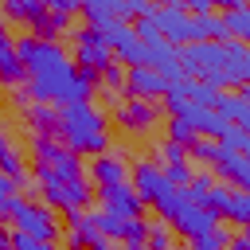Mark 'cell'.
<instances>
[{
	"mask_svg": "<svg viewBox=\"0 0 250 250\" xmlns=\"http://www.w3.org/2000/svg\"><path fill=\"white\" fill-rule=\"evenodd\" d=\"M16 55L23 62L27 94H31L35 105H78V102H90L94 86L78 78V66L70 62V55L59 43L23 35V39H16Z\"/></svg>",
	"mask_w": 250,
	"mask_h": 250,
	"instance_id": "obj_1",
	"label": "cell"
},
{
	"mask_svg": "<svg viewBox=\"0 0 250 250\" xmlns=\"http://www.w3.org/2000/svg\"><path fill=\"white\" fill-rule=\"evenodd\" d=\"M59 133L66 137L70 152H86V156H102L109 137H105V113L94 109L90 102L78 105H59Z\"/></svg>",
	"mask_w": 250,
	"mask_h": 250,
	"instance_id": "obj_2",
	"label": "cell"
},
{
	"mask_svg": "<svg viewBox=\"0 0 250 250\" xmlns=\"http://www.w3.org/2000/svg\"><path fill=\"white\" fill-rule=\"evenodd\" d=\"M133 191H137V199L145 203V207H156V215H172L176 211V203H180V191L164 180V172L152 164V160H141L137 168H133Z\"/></svg>",
	"mask_w": 250,
	"mask_h": 250,
	"instance_id": "obj_3",
	"label": "cell"
},
{
	"mask_svg": "<svg viewBox=\"0 0 250 250\" xmlns=\"http://www.w3.org/2000/svg\"><path fill=\"white\" fill-rule=\"evenodd\" d=\"M35 184H39L43 199H47L51 207H62L66 215L90 203V188H86V180H62L59 172H51V168H43V164H35Z\"/></svg>",
	"mask_w": 250,
	"mask_h": 250,
	"instance_id": "obj_4",
	"label": "cell"
},
{
	"mask_svg": "<svg viewBox=\"0 0 250 250\" xmlns=\"http://www.w3.org/2000/svg\"><path fill=\"white\" fill-rule=\"evenodd\" d=\"M148 20L156 23V31L180 51V47H188V43H199V35H195V20L184 12V4H160V8H148Z\"/></svg>",
	"mask_w": 250,
	"mask_h": 250,
	"instance_id": "obj_5",
	"label": "cell"
},
{
	"mask_svg": "<svg viewBox=\"0 0 250 250\" xmlns=\"http://www.w3.org/2000/svg\"><path fill=\"white\" fill-rule=\"evenodd\" d=\"M74 55H78V62H74L78 70L102 74L105 66H113V51H109V43L98 27H78L74 31Z\"/></svg>",
	"mask_w": 250,
	"mask_h": 250,
	"instance_id": "obj_6",
	"label": "cell"
},
{
	"mask_svg": "<svg viewBox=\"0 0 250 250\" xmlns=\"http://www.w3.org/2000/svg\"><path fill=\"white\" fill-rule=\"evenodd\" d=\"M168 227H172L176 234H184V238L191 242V238H199V234H211V230L219 227V215H211L207 207H195V203H188V199L180 195L176 211L168 215Z\"/></svg>",
	"mask_w": 250,
	"mask_h": 250,
	"instance_id": "obj_7",
	"label": "cell"
},
{
	"mask_svg": "<svg viewBox=\"0 0 250 250\" xmlns=\"http://www.w3.org/2000/svg\"><path fill=\"white\" fill-rule=\"evenodd\" d=\"M12 215H16V230H20V234H27V238H35V242H55L59 227H55V219H51L47 207H35V203L20 199Z\"/></svg>",
	"mask_w": 250,
	"mask_h": 250,
	"instance_id": "obj_8",
	"label": "cell"
},
{
	"mask_svg": "<svg viewBox=\"0 0 250 250\" xmlns=\"http://www.w3.org/2000/svg\"><path fill=\"white\" fill-rule=\"evenodd\" d=\"M102 35H105L109 51H113L117 59H125V62H129V70H133V66H145V43L133 35V27H129V23H121V20H117V23H109Z\"/></svg>",
	"mask_w": 250,
	"mask_h": 250,
	"instance_id": "obj_9",
	"label": "cell"
},
{
	"mask_svg": "<svg viewBox=\"0 0 250 250\" xmlns=\"http://www.w3.org/2000/svg\"><path fill=\"white\" fill-rule=\"evenodd\" d=\"M102 195V211H109V215H117V219H141L145 215V203L137 199V191L129 188V184H117V188H102L98 191Z\"/></svg>",
	"mask_w": 250,
	"mask_h": 250,
	"instance_id": "obj_10",
	"label": "cell"
},
{
	"mask_svg": "<svg viewBox=\"0 0 250 250\" xmlns=\"http://www.w3.org/2000/svg\"><path fill=\"white\" fill-rule=\"evenodd\" d=\"M125 90H129V98H137V102H152V98H164V94H168V82H164L160 74L145 70V66H133V70H125Z\"/></svg>",
	"mask_w": 250,
	"mask_h": 250,
	"instance_id": "obj_11",
	"label": "cell"
},
{
	"mask_svg": "<svg viewBox=\"0 0 250 250\" xmlns=\"http://www.w3.org/2000/svg\"><path fill=\"white\" fill-rule=\"evenodd\" d=\"M90 172H94V184H98V191H102V188H117V184H125V160H121V156H113V152H102V156H94Z\"/></svg>",
	"mask_w": 250,
	"mask_h": 250,
	"instance_id": "obj_12",
	"label": "cell"
},
{
	"mask_svg": "<svg viewBox=\"0 0 250 250\" xmlns=\"http://www.w3.org/2000/svg\"><path fill=\"white\" fill-rule=\"evenodd\" d=\"M117 121H121V125H129L133 133H141V129H148V125L156 121V109H152L148 102H137V98H125V102L117 105Z\"/></svg>",
	"mask_w": 250,
	"mask_h": 250,
	"instance_id": "obj_13",
	"label": "cell"
},
{
	"mask_svg": "<svg viewBox=\"0 0 250 250\" xmlns=\"http://www.w3.org/2000/svg\"><path fill=\"white\" fill-rule=\"evenodd\" d=\"M20 78H27V74H23V62H20V55H16L12 35L0 27V82H20Z\"/></svg>",
	"mask_w": 250,
	"mask_h": 250,
	"instance_id": "obj_14",
	"label": "cell"
},
{
	"mask_svg": "<svg viewBox=\"0 0 250 250\" xmlns=\"http://www.w3.org/2000/svg\"><path fill=\"white\" fill-rule=\"evenodd\" d=\"M78 12L90 20V27H98V31H105L109 23H117V12H113V4L109 0H90V4H78Z\"/></svg>",
	"mask_w": 250,
	"mask_h": 250,
	"instance_id": "obj_15",
	"label": "cell"
},
{
	"mask_svg": "<svg viewBox=\"0 0 250 250\" xmlns=\"http://www.w3.org/2000/svg\"><path fill=\"white\" fill-rule=\"evenodd\" d=\"M188 152H191V156H195V160H203V164H207V168H215V164H219V160H223V156H227V148H223V145H219V141H207V137H195V141H191V148H188Z\"/></svg>",
	"mask_w": 250,
	"mask_h": 250,
	"instance_id": "obj_16",
	"label": "cell"
},
{
	"mask_svg": "<svg viewBox=\"0 0 250 250\" xmlns=\"http://www.w3.org/2000/svg\"><path fill=\"white\" fill-rule=\"evenodd\" d=\"M0 176H8V180H23V160H20V152L0 137Z\"/></svg>",
	"mask_w": 250,
	"mask_h": 250,
	"instance_id": "obj_17",
	"label": "cell"
},
{
	"mask_svg": "<svg viewBox=\"0 0 250 250\" xmlns=\"http://www.w3.org/2000/svg\"><path fill=\"white\" fill-rule=\"evenodd\" d=\"M230 238H234V234H230V230L219 223L211 234H199V238H191V250H227V246H230Z\"/></svg>",
	"mask_w": 250,
	"mask_h": 250,
	"instance_id": "obj_18",
	"label": "cell"
},
{
	"mask_svg": "<svg viewBox=\"0 0 250 250\" xmlns=\"http://www.w3.org/2000/svg\"><path fill=\"white\" fill-rule=\"evenodd\" d=\"M145 250H172V227L168 223H148V234L141 242Z\"/></svg>",
	"mask_w": 250,
	"mask_h": 250,
	"instance_id": "obj_19",
	"label": "cell"
},
{
	"mask_svg": "<svg viewBox=\"0 0 250 250\" xmlns=\"http://www.w3.org/2000/svg\"><path fill=\"white\" fill-rule=\"evenodd\" d=\"M191 176H195V172H191V164H188V160H180V164H168V168H164V180H168L176 191H184V188L191 184Z\"/></svg>",
	"mask_w": 250,
	"mask_h": 250,
	"instance_id": "obj_20",
	"label": "cell"
},
{
	"mask_svg": "<svg viewBox=\"0 0 250 250\" xmlns=\"http://www.w3.org/2000/svg\"><path fill=\"white\" fill-rule=\"evenodd\" d=\"M168 141H176V145H184V148H191V141H195V133L180 121V117H172L168 121Z\"/></svg>",
	"mask_w": 250,
	"mask_h": 250,
	"instance_id": "obj_21",
	"label": "cell"
},
{
	"mask_svg": "<svg viewBox=\"0 0 250 250\" xmlns=\"http://www.w3.org/2000/svg\"><path fill=\"white\" fill-rule=\"evenodd\" d=\"M98 78H102V86H109V90H121V94H125V70H121L117 62H113V66H105Z\"/></svg>",
	"mask_w": 250,
	"mask_h": 250,
	"instance_id": "obj_22",
	"label": "cell"
},
{
	"mask_svg": "<svg viewBox=\"0 0 250 250\" xmlns=\"http://www.w3.org/2000/svg\"><path fill=\"white\" fill-rule=\"evenodd\" d=\"M160 160H164V164H180V160H188V148L176 145V141H164V145H160Z\"/></svg>",
	"mask_w": 250,
	"mask_h": 250,
	"instance_id": "obj_23",
	"label": "cell"
},
{
	"mask_svg": "<svg viewBox=\"0 0 250 250\" xmlns=\"http://www.w3.org/2000/svg\"><path fill=\"white\" fill-rule=\"evenodd\" d=\"M12 191H16V188H12V180H8V176H0V207H4V199H8Z\"/></svg>",
	"mask_w": 250,
	"mask_h": 250,
	"instance_id": "obj_24",
	"label": "cell"
},
{
	"mask_svg": "<svg viewBox=\"0 0 250 250\" xmlns=\"http://www.w3.org/2000/svg\"><path fill=\"white\" fill-rule=\"evenodd\" d=\"M234 129H242V133H246V137H250V109H246V113H242V117H238V121H234Z\"/></svg>",
	"mask_w": 250,
	"mask_h": 250,
	"instance_id": "obj_25",
	"label": "cell"
},
{
	"mask_svg": "<svg viewBox=\"0 0 250 250\" xmlns=\"http://www.w3.org/2000/svg\"><path fill=\"white\" fill-rule=\"evenodd\" d=\"M90 250H113V242H105V238H98V242H94Z\"/></svg>",
	"mask_w": 250,
	"mask_h": 250,
	"instance_id": "obj_26",
	"label": "cell"
},
{
	"mask_svg": "<svg viewBox=\"0 0 250 250\" xmlns=\"http://www.w3.org/2000/svg\"><path fill=\"white\" fill-rule=\"evenodd\" d=\"M125 250H145V246H125Z\"/></svg>",
	"mask_w": 250,
	"mask_h": 250,
	"instance_id": "obj_27",
	"label": "cell"
}]
</instances>
